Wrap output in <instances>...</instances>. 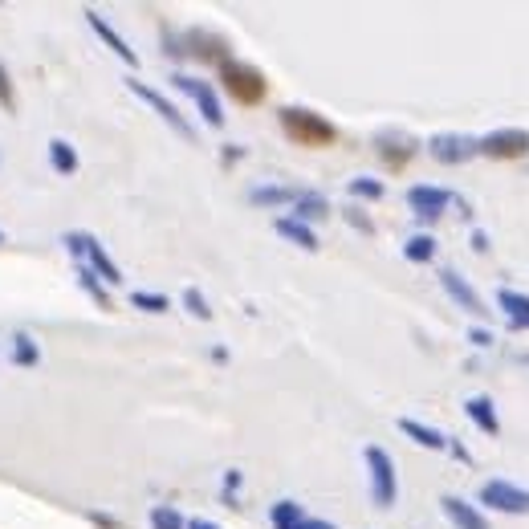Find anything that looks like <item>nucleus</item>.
Instances as JSON below:
<instances>
[{
  "label": "nucleus",
  "mask_w": 529,
  "mask_h": 529,
  "mask_svg": "<svg viewBox=\"0 0 529 529\" xmlns=\"http://www.w3.org/2000/svg\"><path fill=\"white\" fill-rule=\"evenodd\" d=\"M399 432H403L407 440H416L420 448H428V452H448V448H452V436H444V432H436V428H428V424H420V420H411V416L399 420Z\"/></svg>",
  "instance_id": "obj_16"
},
{
  "label": "nucleus",
  "mask_w": 529,
  "mask_h": 529,
  "mask_svg": "<svg viewBox=\"0 0 529 529\" xmlns=\"http://www.w3.org/2000/svg\"><path fill=\"white\" fill-rule=\"evenodd\" d=\"M273 228L281 232L285 241H293V245H298V249H306V253H318V232H314L310 224L293 220V216H277V220H273Z\"/></svg>",
  "instance_id": "obj_18"
},
{
  "label": "nucleus",
  "mask_w": 529,
  "mask_h": 529,
  "mask_svg": "<svg viewBox=\"0 0 529 529\" xmlns=\"http://www.w3.org/2000/svg\"><path fill=\"white\" fill-rule=\"evenodd\" d=\"M237 485H241V473H237V468H228V477H224V501H232Z\"/></svg>",
  "instance_id": "obj_33"
},
{
  "label": "nucleus",
  "mask_w": 529,
  "mask_h": 529,
  "mask_svg": "<svg viewBox=\"0 0 529 529\" xmlns=\"http://www.w3.org/2000/svg\"><path fill=\"white\" fill-rule=\"evenodd\" d=\"M326 216H330V200H326L322 192H302L298 204H293V220H302V224L326 220Z\"/></svg>",
  "instance_id": "obj_21"
},
{
  "label": "nucleus",
  "mask_w": 529,
  "mask_h": 529,
  "mask_svg": "<svg viewBox=\"0 0 529 529\" xmlns=\"http://www.w3.org/2000/svg\"><path fill=\"white\" fill-rule=\"evenodd\" d=\"M131 306L143 310V314H167L171 310V302L163 298V293H147V289H135L131 293Z\"/></svg>",
  "instance_id": "obj_28"
},
{
  "label": "nucleus",
  "mask_w": 529,
  "mask_h": 529,
  "mask_svg": "<svg viewBox=\"0 0 529 529\" xmlns=\"http://www.w3.org/2000/svg\"><path fill=\"white\" fill-rule=\"evenodd\" d=\"M342 216H346V224H350V228H359L363 237H375V220H371L363 208H355V204H350V208H342Z\"/></svg>",
  "instance_id": "obj_31"
},
{
  "label": "nucleus",
  "mask_w": 529,
  "mask_h": 529,
  "mask_svg": "<svg viewBox=\"0 0 529 529\" xmlns=\"http://www.w3.org/2000/svg\"><path fill=\"white\" fill-rule=\"evenodd\" d=\"M171 86L184 90V94L200 106V114H204L208 127H224V110H220V98H216L212 82H200V78H192V74H171Z\"/></svg>",
  "instance_id": "obj_9"
},
{
  "label": "nucleus",
  "mask_w": 529,
  "mask_h": 529,
  "mask_svg": "<svg viewBox=\"0 0 529 529\" xmlns=\"http://www.w3.org/2000/svg\"><path fill=\"white\" fill-rule=\"evenodd\" d=\"M440 285H444V293L448 298L464 310V314H473V318H489V306L481 302V293L468 285V277L464 273H456V269H440Z\"/></svg>",
  "instance_id": "obj_10"
},
{
  "label": "nucleus",
  "mask_w": 529,
  "mask_h": 529,
  "mask_svg": "<svg viewBox=\"0 0 529 529\" xmlns=\"http://www.w3.org/2000/svg\"><path fill=\"white\" fill-rule=\"evenodd\" d=\"M468 342H473V346H489V342H493V334H489V330H481V326H473V330H468Z\"/></svg>",
  "instance_id": "obj_34"
},
{
  "label": "nucleus",
  "mask_w": 529,
  "mask_h": 529,
  "mask_svg": "<svg viewBox=\"0 0 529 529\" xmlns=\"http://www.w3.org/2000/svg\"><path fill=\"white\" fill-rule=\"evenodd\" d=\"M86 21H90V29H94V33L102 37V45H106V49H110L114 57H123V62H127L131 70L139 66V53H135V49H131V45H127V41L119 37V33H114V29H110V21H106L102 13H94V9H86Z\"/></svg>",
  "instance_id": "obj_13"
},
{
  "label": "nucleus",
  "mask_w": 529,
  "mask_h": 529,
  "mask_svg": "<svg viewBox=\"0 0 529 529\" xmlns=\"http://www.w3.org/2000/svg\"><path fill=\"white\" fill-rule=\"evenodd\" d=\"M473 249L477 253H489V237H485V232H473Z\"/></svg>",
  "instance_id": "obj_36"
},
{
  "label": "nucleus",
  "mask_w": 529,
  "mask_h": 529,
  "mask_svg": "<svg viewBox=\"0 0 529 529\" xmlns=\"http://www.w3.org/2000/svg\"><path fill=\"white\" fill-rule=\"evenodd\" d=\"M269 521H273V529H298L306 521V509L298 501H277L269 509Z\"/></svg>",
  "instance_id": "obj_24"
},
{
  "label": "nucleus",
  "mask_w": 529,
  "mask_h": 529,
  "mask_svg": "<svg viewBox=\"0 0 529 529\" xmlns=\"http://www.w3.org/2000/svg\"><path fill=\"white\" fill-rule=\"evenodd\" d=\"M127 90H131L135 98H143V102H147V106L159 114V119H163V123H167L175 135H180V139L196 143V127H192V123L184 119V114H180V106H175V102H167V98H163L155 86H147V82H139V78H127Z\"/></svg>",
  "instance_id": "obj_5"
},
{
  "label": "nucleus",
  "mask_w": 529,
  "mask_h": 529,
  "mask_svg": "<svg viewBox=\"0 0 529 529\" xmlns=\"http://www.w3.org/2000/svg\"><path fill=\"white\" fill-rule=\"evenodd\" d=\"M220 86L237 98L241 106H261L265 102V94H269V82H265V74L257 70V66H249V62H228L220 66Z\"/></svg>",
  "instance_id": "obj_2"
},
{
  "label": "nucleus",
  "mask_w": 529,
  "mask_h": 529,
  "mask_svg": "<svg viewBox=\"0 0 529 529\" xmlns=\"http://www.w3.org/2000/svg\"><path fill=\"white\" fill-rule=\"evenodd\" d=\"M448 204H456L452 192L444 188H432V184H416V188H407V208L416 212L420 220H440L448 212Z\"/></svg>",
  "instance_id": "obj_11"
},
{
  "label": "nucleus",
  "mask_w": 529,
  "mask_h": 529,
  "mask_svg": "<svg viewBox=\"0 0 529 529\" xmlns=\"http://www.w3.org/2000/svg\"><path fill=\"white\" fill-rule=\"evenodd\" d=\"M90 517H94L102 529H119V521H110V517H102V513H90Z\"/></svg>",
  "instance_id": "obj_38"
},
{
  "label": "nucleus",
  "mask_w": 529,
  "mask_h": 529,
  "mask_svg": "<svg viewBox=\"0 0 529 529\" xmlns=\"http://www.w3.org/2000/svg\"><path fill=\"white\" fill-rule=\"evenodd\" d=\"M78 285H82V289L90 293V298H94V302H98L102 310H114V306H110V293H106V285H102V277H98L94 269L78 265Z\"/></svg>",
  "instance_id": "obj_25"
},
{
  "label": "nucleus",
  "mask_w": 529,
  "mask_h": 529,
  "mask_svg": "<svg viewBox=\"0 0 529 529\" xmlns=\"http://www.w3.org/2000/svg\"><path fill=\"white\" fill-rule=\"evenodd\" d=\"M151 529H188V521L175 505H155L151 509Z\"/></svg>",
  "instance_id": "obj_27"
},
{
  "label": "nucleus",
  "mask_w": 529,
  "mask_h": 529,
  "mask_svg": "<svg viewBox=\"0 0 529 529\" xmlns=\"http://www.w3.org/2000/svg\"><path fill=\"white\" fill-rule=\"evenodd\" d=\"M440 509H444V517L456 525V529H489V521H485V513L477 509V505H468L464 497H440Z\"/></svg>",
  "instance_id": "obj_14"
},
{
  "label": "nucleus",
  "mask_w": 529,
  "mask_h": 529,
  "mask_svg": "<svg viewBox=\"0 0 529 529\" xmlns=\"http://www.w3.org/2000/svg\"><path fill=\"white\" fill-rule=\"evenodd\" d=\"M481 505L497 513H513V517H529V489L513 481H489L481 485Z\"/></svg>",
  "instance_id": "obj_8"
},
{
  "label": "nucleus",
  "mask_w": 529,
  "mask_h": 529,
  "mask_svg": "<svg viewBox=\"0 0 529 529\" xmlns=\"http://www.w3.org/2000/svg\"><path fill=\"white\" fill-rule=\"evenodd\" d=\"M363 460H367V473H371V501L379 509H391L395 497H399V477H395V460L387 448L379 444H367L363 448Z\"/></svg>",
  "instance_id": "obj_4"
},
{
  "label": "nucleus",
  "mask_w": 529,
  "mask_h": 529,
  "mask_svg": "<svg viewBox=\"0 0 529 529\" xmlns=\"http://www.w3.org/2000/svg\"><path fill=\"white\" fill-rule=\"evenodd\" d=\"M0 106H5L9 114L17 110V90H13V78H9V70H5V62H0Z\"/></svg>",
  "instance_id": "obj_32"
},
{
  "label": "nucleus",
  "mask_w": 529,
  "mask_h": 529,
  "mask_svg": "<svg viewBox=\"0 0 529 529\" xmlns=\"http://www.w3.org/2000/svg\"><path fill=\"white\" fill-rule=\"evenodd\" d=\"M298 529H334V525H330V521H322V517H306Z\"/></svg>",
  "instance_id": "obj_35"
},
{
  "label": "nucleus",
  "mask_w": 529,
  "mask_h": 529,
  "mask_svg": "<svg viewBox=\"0 0 529 529\" xmlns=\"http://www.w3.org/2000/svg\"><path fill=\"white\" fill-rule=\"evenodd\" d=\"M184 310L192 318H200V322H212V306H208V298L200 289H184Z\"/></svg>",
  "instance_id": "obj_30"
},
{
  "label": "nucleus",
  "mask_w": 529,
  "mask_h": 529,
  "mask_svg": "<svg viewBox=\"0 0 529 529\" xmlns=\"http://www.w3.org/2000/svg\"><path fill=\"white\" fill-rule=\"evenodd\" d=\"M62 245L70 249V257H78L86 269H94V273L102 277V285H119V281H123V269L110 261V253L98 245L94 232H66Z\"/></svg>",
  "instance_id": "obj_3"
},
{
  "label": "nucleus",
  "mask_w": 529,
  "mask_h": 529,
  "mask_svg": "<svg viewBox=\"0 0 529 529\" xmlns=\"http://www.w3.org/2000/svg\"><path fill=\"white\" fill-rule=\"evenodd\" d=\"M0 245H5V232H0Z\"/></svg>",
  "instance_id": "obj_39"
},
{
  "label": "nucleus",
  "mask_w": 529,
  "mask_h": 529,
  "mask_svg": "<svg viewBox=\"0 0 529 529\" xmlns=\"http://www.w3.org/2000/svg\"><path fill=\"white\" fill-rule=\"evenodd\" d=\"M188 529H220V525H216V521H204V517H192Z\"/></svg>",
  "instance_id": "obj_37"
},
{
  "label": "nucleus",
  "mask_w": 529,
  "mask_h": 529,
  "mask_svg": "<svg viewBox=\"0 0 529 529\" xmlns=\"http://www.w3.org/2000/svg\"><path fill=\"white\" fill-rule=\"evenodd\" d=\"M375 151H379V159L387 163V171H403L411 159H416L420 143L411 139V135H403V131H383V135L375 139Z\"/></svg>",
  "instance_id": "obj_12"
},
{
  "label": "nucleus",
  "mask_w": 529,
  "mask_h": 529,
  "mask_svg": "<svg viewBox=\"0 0 529 529\" xmlns=\"http://www.w3.org/2000/svg\"><path fill=\"white\" fill-rule=\"evenodd\" d=\"M277 123H281L285 139L298 143V147H330V143H338V127L326 119V114H318L310 106H281Z\"/></svg>",
  "instance_id": "obj_1"
},
{
  "label": "nucleus",
  "mask_w": 529,
  "mask_h": 529,
  "mask_svg": "<svg viewBox=\"0 0 529 529\" xmlns=\"http://www.w3.org/2000/svg\"><path fill=\"white\" fill-rule=\"evenodd\" d=\"M428 155H432L436 163H444V167H460V163H468V159L481 155V139L444 131V135H432V139H428Z\"/></svg>",
  "instance_id": "obj_6"
},
{
  "label": "nucleus",
  "mask_w": 529,
  "mask_h": 529,
  "mask_svg": "<svg viewBox=\"0 0 529 529\" xmlns=\"http://www.w3.org/2000/svg\"><path fill=\"white\" fill-rule=\"evenodd\" d=\"M403 257H407L411 265L436 261V237H428V232H416V237H407V241H403Z\"/></svg>",
  "instance_id": "obj_22"
},
{
  "label": "nucleus",
  "mask_w": 529,
  "mask_h": 529,
  "mask_svg": "<svg viewBox=\"0 0 529 529\" xmlns=\"http://www.w3.org/2000/svg\"><path fill=\"white\" fill-rule=\"evenodd\" d=\"M49 163H53V171L57 175H74L78 171V151L66 143V139H49Z\"/></svg>",
  "instance_id": "obj_23"
},
{
  "label": "nucleus",
  "mask_w": 529,
  "mask_h": 529,
  "mask_svg": "<svg viewBox=\"0 0 529 529\" xmlns=\"http://www.w3.org/2000/svg\"><path fill=\"white\" fill-rule=\"evenodd\" d=\"M464 416L473 420L485 436H501V416H497V407H493L489 395H468L464 399Z\"/></svg>",
  "instance_id": "obj_15"
},
{
  "label": "nucleus",
  "mask_w": 529,
  "mask_h": 529,
  "mask_svg": "<svg viewBox=\"0 0 529 529\" xmlns=\"http://www.w3.org/2000/svg\"><path fill=\"white\" fill-rule=\"evenodd\" d=\"M184 45H196L192 53L200 57V62H216V66L228 62V45H224L220 37H212V33H200V29H196V33L184 37Z\"/></svg>",
  "instance_id": "obj_20"
},
{
  "label": "nucleus",
  "mask_w": 529,
  "mask_h": 529,
  "mask_svg": "<svg viewBox=\"0 0 529 529\" xmlns=\"http://www.w3.org/2000/svg\"><path fill=\"white\" fill-rule=\"evenodd\" d=\"M298 188H285V184H257L253 192H249V200L257 204V208H285V204H298Z\"/></svg>",
  "instance_id": "obj_19"
},
{
  "label": "nucleus",
  "mask_w": 529,
  "mask_h": 529,
  "mask_svg": "<svg viewBox=\"0 0 529 529\" xmlns=\"http://www.w3.org/2000/svg\"><path fill=\"white\" fill-rule=\"evenodd\" d=\"M521 363H529V355H521Z\"/></svg>",
  "instance_id": "obj_40"
},
{
  "label": "nucleus",
  "mask_w": 529,
  "mask_h": 529,
  "mask_svg": "<svg viewBox=\"0 0 529 529\" xmlns=\"http://www.w3.org/2000/svg\"><path fill=\"white\" fill-rule=\"evenodd\" d=\"M37 359H41L37 342H33L29 334H17V338H13V363H17V367H37Z\"/></svg>",
  "instance_id": "obj_29"
},
{
  "label": "nucleus",
  "mask_w": 529,
  "mask_h": 529,
  "mask_svg": "<svg viewBox=\"0 0 529 529\" xmlns=\"http://www.w3.org/2000/svg\"><path fill=\"white\" fill-rule=\"evenodd\" d=\"M481 155L485 159H501V163L525 159L529 155V131H521V127L489 131V135H481Z\"/></svg>",
  "instance_id": "obj_7"
},
{
  "label": "nucleus",
  "mask_w": 529,
  "mask_h": 529,
  "mask_svg": "<svg viewBox=\"0 0 529 529\" xmlns=\"http://www.w3.org/2000/svg\"><path fill=\"white\" fill-rule=\"evenodd\" d=\"M497 306L505 310V322H509V330H529V293L501 289V293H497Z\"/></svg>",
  "instance_id": "obj_17"
},
{
  "label": "nucleus",
  "mask_w": 529,
  "mask_h": 529,
  "mask_svg": "<svg viewBox=\"0 0 529 529\" xmlns=\"http://www.w3.org/2000/svg\"><path fill=\"white\" fill-rule=\"evenodd\" d=\"M346 192L355 196V200H367V204H375V200H383V180H371V175H355V180L346 184Z\"/></svg>",
  "instance_id": "obj_26"
}]
</instances>
